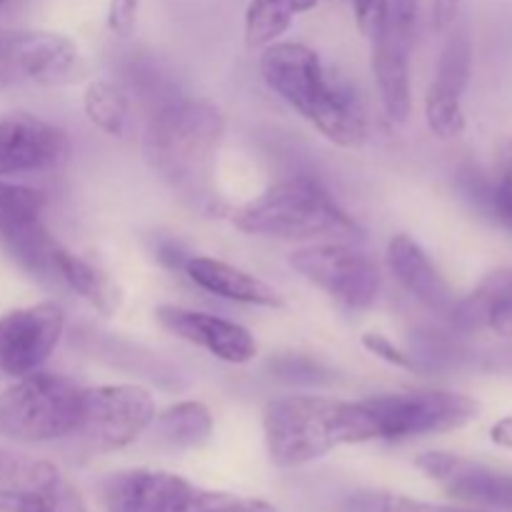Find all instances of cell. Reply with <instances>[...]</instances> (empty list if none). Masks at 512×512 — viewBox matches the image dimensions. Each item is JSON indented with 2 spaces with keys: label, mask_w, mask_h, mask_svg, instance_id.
Here are the masks:
<instances>
[{
  "label": "cell",
  "mask_w": 512,
  "mask_h": 512,
  "mask_svg": "<svg viewBox=\"0 0 512 512\" xmlns=\"http://www.w3.org/2000/svg\"><path fill=\"white\" fill-rule=\"evenodd\" d=\"M320 0H250L245 8V45L250 50H263L278 43L295 18L313 10Z\"/></svg>",
  "instance_id": "20"
},
{
  "label": "cell",
  "mask_w": 512,
  "mask_h": 512,
  "mask_svg": "<svg viewBox=\"0 0 512 512\" xmlns=\"http://www.w3.org/2000/svg\"><path fill=\"white\" fill-rule=\"evenodd\" d=\"M70 158V138L60 125L30 113L0 118V178L58 170Z\"/></svg>",
  "instance_id": "13"
},
{
  "label": "cell",
  "mask_w": 512,
  "mask_h": 512,
  "mask_svg": "<svg viewBox=\"0 0 512 512\" xmlns=\"http://www.w3.org/2000/svg\"><path fill=\"white\" fill-rule=\"evenodd\" d=\"M65 333V310L55 300L0 315V370L10 378L43 370Z\"/></svg>",
  "instance_id": "11"
},
{
  "label": "cell",
  "mask_w": 512,
  "mask_h": 512,
  "mask_svg": "<svg viewBox=\"0 0 512 512\" xmlns=\"http://www.w3.org/2000/svg\"><path fill=\"white\" fill-rule=\"evenodd\" d=\"M385 260H388V268L395 275V280L423 308H428L433 315H440V318L453 315L455 305H458V295H455L445 275L440 273V268L425 253L418 240L405 233L393 235L388 250H385Z\"/></svg>",
  "instance_id": "16"
},
{
  "label": "cell",
  "mask_w": 512,
  "mask_h": 512,
  "mask_svg": "<svg viewBox=\"0 0 512 512\" xmlns=\"http://www.w3.org/2000/svg\"><path fill=\"white\" fill-rule=\"evenodd\" d=\"M418 0H390L388 23L370 40V65L378 85L380 105L388 120L405 123L413 110V83H410V50Z\"/></svg>",
  "instance_id": "10"
},
{
  "label": "cell",
  "mask_w": 512,
  "mask_h": 512,
  "mask_svg": "<svg viewBox=\"0 0 512 512\" xmlns=\"http://www.w3.org/2000/svg\"><path fill=\"white\" fill-rule=\"evenodd\" d=\"M155 320L178 340L195 345L228 365H248L258 358L255 335L235 320L180 305H160L155 310Z\"/></svg>",
  "instance_id": "14"
},
{
  "label": "cell",
  "mask_w": 512,
  "mask_h": 512,
  "mask_svg": "<svg viewBox=\"0 0 512 512\" xmlns=\"http://www.w3.org/2000/svg\"><path fill=\"white\" fill-rule=\"evenodd\" d=\"M448 320L463 333L512 335V265L490 270L465 298H458Z\"/></svg>",
  "instance_id": "18"
},
{
  "label": "cell",
  "mask_w": 512,
  "mask_h": 512,
  "mask_svg": "<svg viewBox=\"0 0 512 512\" xmlns=\"http://www.w3.org/2000/svg\"><path fill=\"white\" fill-rule=\"evenodd\" d=\"M85 60L68 35L50 30H0V85L63 88L83 80Z\"/></svg>",
  "instance_id": "9"
},
{
  "label": "cell",
  "mask_w": 512,
  "mask_h": 512,
  "mask_svg": "<svg viewBox=\"0 0 512 512\" xmlns=\"http://www.w3.org/2000/svg\"><path fill=\"white\" fill-rule=\"evenodd\" d=\"M185 512H278L270 503L258 498H238L228 493H210L200 490L195 503Z\"/></svg>",
  "instance_id": "29"
},
{
  "label": "cell",
  "mask_w": 512,
  "mask_h": 512,
  "mask_svg": "<svg viewBox=\"0 0 512 512\" xmlns=\"http://www.w3.org/2000/svg\"><path fill=\"white\" fill-rule=\"evenodd\" d=\"M470 70H473V45H470L468 35L458 30V33L450 35L443 53H440L438 70H435V78L430 83L428 93L463 100V93L470 80Z\"/></svg>",
  "instance_id": "23"
},
{
  "label": "cell",
  "mask_w": 512,
  "mask_h": 512,
  "mask_svg": "<svg viewBox=\"0 0 512 512\" xmlns=\"http://www.w3.org/2000/svg\"><path fill=\"white\" fill-rule=\"evenodd\" d=\"M228 130L223 110L195 95H173L153 110L145 130V155L170 183H195Z\"/></svg>",
  "instance_id": "4"
},
{
  "label": "cell",
  "mask_w": 512,
  "mask_h": 512,
  "mask_svg": "<svg viewBox=\"0 0 512 512\" xmlns=\"http://www.w3.org/2000/svg\"><path fill=\"white\" fill-rule=\"evenodd\" d=\"M83 110L90 123L110 138H123L128 128V93L108 78H95L83 90Z\"/></svg>",
  "instance_id": "22"
},
{
  "label": "cell",
  "mask_w": 512,
  "mask_h": 512,
  "mask_svg": "<svg viewBox=\"0 0 512 512\" xmlns=\"http://www.w3.org/2000/svg\"><path fill=\"white\" fill-rule=\"evenodd\" d=\"M375 423L378 440L403 443L428 435L453 433L480 415V403L455 390H405L363 400Z\"/></svg>",
  "instance_id": "6"
},
{
  "label": "cell",
  "mask_w": 512,
  "mask_h": 512,
  "mask_svg": "<svg viewBox=\"0 0 512 512\" xmlns=\"http://www.w3.org/2000/svg\"><path fill=\"white\" fill-rule=\"evenodd\" d=\"M0 512H48V500L40 490L0 488Z\"/></svg>",
  "instance_id": "33"
},
{
  "label": "cell",
  "mask_w": 512,
  "mask_h": 512,
  "mask_svg": "<svg viewBox=\"0 0 512 512\" xmlns=\"http://www.w3.org/2000/svg\"><path fill=\"white\" fill-rule=\"evenodd\" d=\"M53 273L85 300L100 318H113L123 305V290L98 265L70 253L63 245L53 248Z\"/></svg>",
  "instance_id": "19"
},
{
  "label": "cell",
  "mask_w": 512,
  "mask_h": 512,
  "mask_svg": "<svg viewBox=\"0 0 512 512\" xmlns=\"http://www.w3.org/2000/svg\"><path fill=\"white\" fill-rule=\"evenodd\" d=\"M265 450L275 468H303L343 445L378 440L363 400L283 395L263 408Z\"/></svg>",
  "instance_id": "2"
},
{
  "label": "cell",
  "mask_w": 512,
  "mask_h": 512,
  "mask_svg": "<svg viewBox=\"0 0 512 512\" xmlns=\"http://www.w3.org/2000/svg\"><path fill=\"white\" fill-rule=\"evenodd\" d=\"M353 13L360 33L373 40L388 23L390 0H353Z\"/></svg>",
  "instance_id": "31"
},
{
  "label": "cell",
  "mask_w": 512,
  "mask_h": 512,
  "mask_svg": "<svg viewBox=\"0 0 512 512\" xmlns=\"http://www.w3.org/2000/svg\"><path fill=\"white\" fill-rule=\"evenodd\" d=\"M360 345H363L365 350H368L370 355H375L378 360H383V363L393 365V368H400V370H415V363L413 358H410L405 350H400L398 345L393 343V340L388 338V335L383 333H363L360 335Z\"/></svg>",
  "instance_id": "30"
},
{
  "label": "cell",
  "mask_w": 512,
  "mask_h": 512,
  "mask_svg": "<svg viewBox=\"0 0 512 512\" xmlns=\"http://www.w3.org/2000/svg\"><path fill=\"white\" fill-rule=\"evenodd\" d=\"M45 195L28 185L0 178V238L20 233L43 220Z\"/></svg>",
  "instance_id": "24"
},
{
  "label": "cell",
  "mask_w": 512,
  "mask_h": 512,
  "mask_svg": "<svg viewBox=\"0 0 512 512\" xmlns=\"http://www.w3.org/2000/svg\"><path fill=\"white\" fill-rule=\"evenodd\" d=\"M260 75L283 103L333 145L355 150L368 140L363 100L348 83L328 73L313 48L293 40L268 45L260 55Z\"/></svg>",
  "instance_id": "1"
},
{
  "label": "cell",
  "mask_w": 512,
  "mask_h": 512,
  "mask_svg": "<svg viewBox=\"0 0 512 512\" xmlns=\"http://www.w3.org/2000/svg\"><path fill=\"white\" fill-rule=\"evenodd\" d=\"M490 440H493L498 448L512 450V415H505L498 423L490 428Z\"/></svg>",
  "instance_id": "35"
},
{
  "label": "cell",
  "mask_w": 512,
  "mask_h": 512,
  "mask_svg": "<svg viewBox=\"0 0 512 512\" xmlns=\"http://www.w3.org/2000/svg\"><path fill=\"white\" fill-rule=\"evenodd\" d=\"M198 495L190 480L165 470H123L103 483L108 512H185Z\"/></svg>",
  "instance_id": "15"
},
{
  "label": "cell",
  "mask_w": 512,
  "mask_h": 512,
  "mask_svg": "<svg viewBox=\"0 0 512 512\" xmlns=\"http://www.w3.org/2000/svg\"><path fill=\"white\" fill-rule=\"evenodd\" d=\"M290 268L350 310H368L380 298L378 263L348 243L303 245L290 253Z\"/></svg>",
  "instance_id": "7"
},
{
  "label": "cell",
  "mask_w": 512,
  "mask_h": 512,
  "mask_svg": "<svg viewBox=\"0 0 512 512\" xmlns=\"http://www.w3.org/2000/svg\"><path fill=\"white\" fill-rule=\"evenodd\" d=\"M235 228L245 235L278 240H313L323 235H353L360 225L335 200V195L310 175H290L230 215Z\"/></svg>",
  "instance_id": "3"
},
{
  "label": "cell",
  "mask_w": 512,
  "mask_h": 512,
  "mask_svg": "<svg viewBox=\"0 0 512 512\" xmlns=\"http://www.w3.org/2000/svg\"><path fill=\"white\" fill-rule=\"evenodd\" d=\"M488 210L512 230V138L498 150L493 180H488Z\"/></svg>",
  "instance_id": "27"
},
{
  "label": "cell",
  "mask_w": 512,
  "mask_h": 512,
  "mask_svg": "<svg viewBox=\"0 0 512 512\" xmlns=\"http://www.w3.org/2000/svg\"><path fill=\"white\" fill-rule=\"evenodd\" d=\"M415 468L438 483L450 498L478 510L512 512V473L475 463L455 453L430 450L415 458Z\"/></svg>",
  "instance_id": "12"
},
{
  "label": "cell",
  "mask_w": 512,
  "mask_h": 512,
  "mask_svg": "<svg viewBox=\"0 0 512 512\" xmlns=\"http://www.w3.org/2000/svg\"><path fill=\"white\" fill-rule=\"evenodd\" d=\"M3 5H5V0H0V8H3Z\"/></svg>",
  "instance_id": "36"
},
{
  "label": "cell",
  "mask_w": 512,
  "mask_h": 512,
  "mask_svg": "<svg viewBox=\"0 0 512 512\" xmlns=\"http://www.w3.org/2000/svg\"><path fill=\"white\" fill-rule=\"evenodd\" d=\"M40 493L48 500V512H88V505H85L80 490L60 473L53 465L45 480L40 483Z\"/></svg>",
  "instance_id": "28"
},
{
  "label": "cell",
  "mask_w": 512,
  "mask_h": 512,
  "mask_svg": "<svg viewBox=\"0 0 512 512\" xmlns=\"http://www.w3.org/2000/svg\"><path fill=\"white\" fill-rule=\"evenodd\" d=\"M83 385L68 375L35 370L0 390V435L43 445L78 435Z\"/></svg>",
  "instance_id": "5"
},
{
  "label": "cell",
  "mask_w": 512,
  "mask_h": 512,
  "mask_svg": "<svg viewBox=\"0 0 512 512\" xmlns=\"http://www.w3.org/2000/svg\"><path fill=\"white\" fill-rule=\"evenodd\" d=\"M340 512H485L465 505H438L408 495L388 493V490H360L348 495L340 505Z\"/></svg>",
  "instance_id": "25"
},
{
  "label": "cell",
  "mask_w": 512,
  "mask_h": 512,
  "mask_svg": "<svg viewBox=\"0 0 512 512\" xmlns=\"http://www.w3.org/2000/svg\"><path fill=\"white\" fill-rule=\"evenodd\" d=\"M155 415V398L143 385L115 383L83 388L78 435L98 453H113L133 445L145 430L153 428Z\"/></svg>",
  "instance_id": "8"
},
{
  "label": "cell",
  "mask_w": 512,
  "mask_h": 512,
  "mask_svg": "<svg viewBox=\"0 0 512 512\" xmlns=\"http://www.w3.org/2000/svg\"><path fill=\"white\" fill-rule=\"evenodd\" d=\"M460 5H463V0H433L430 18H433V28L438 33H445V30L453 28L455 18L460 13Z\"/></svg>",
  "instance_id": "34"
},
{
  "label": "cell",
  "mask_w": 512,
  "mask_h": 512,
  "mask_svg": "<svg viewBox=\"0 0 512 512\" xmlns=\"http://www.w3.org/2000/svg\"><path fill=\"white\" fill-rule=\"evenodd\" d=\"M153 425L165 445L175 450H193L208 443L215 420L208 405L200 400H180L155 415Z\"/></svg>",
  "instance_id": "21"
},
{
  "label": "cell",
  "mask_w": 512,
  "mask_h": 512,
  "mask_svg": "<svg viewBox=\"0 0 512 512\" xmlns=\"http://www.w3.org/2000/svg\"><path fill=\"white\" fill-rule=\"evenodd\" d=\"M425 123H428V130L435 138H460V135L465 133V128H468L463 100L425 93Z\"/></svg>",
  "instance_id": "26"
},
{
  "label": "cell",
  "mask_w": 512,
  "mask_h": 512,
  "mask_svg": "<svg viewBox=\"0 0 512 512\" xmlns=\"http://www.w3.org/2000/svg\"><path fill=\"white\" fill-rule=\"evenodd\" d=\"M140 13V0H108V15L105 23L108 30L118 38H130L135 33Z\"/></svg>",
  "instance_id": "32"
},
{
  "label": "cell",
  "mask_w": 512,
  "mask_h": 512,
  "mask_svg": "<svg viewBox=\"0 0 512 512\" xmlns=\"http://www.w3.org/2000/svg\"><path fill=\"white\" fill-rule=\"evenodd\" d=\"M180 268L185 270L190 283L198 285L205 293L215 295V298L230 300V303L243 305H258V308H280L283 305V295L265 283L258 275L248 273V270L230 265L225 260L210 258V255H188Z\"/></svg>",
  "instance_id": "17"
}]
</instances>
